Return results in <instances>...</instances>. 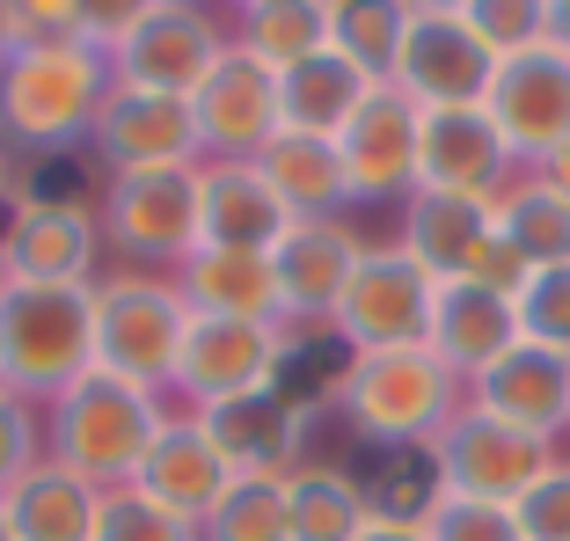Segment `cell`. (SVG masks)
Masks as SVG:
<instances>
[{
    "mask_svg": "<svg viewBox=\"0 0 570 541\" xmlns=\"http://www.w3.org/2000/svg\"><path fill=\"white\" fill-rule=\"evenodd\" d=\"M330 410L344 417L358 446L373 454H424L446 432V417L469 403V381L432 352V344H403V352H352L330 373Z\"/></svg>",
    "mask_w": 570,
    "mask_h": 541,
    "instance_id": "6da1fadb",
    "label": "cell"
},
{
    "mask_svg": "<svg viewBox=\"0 0 570 541\" xmlns=\"http://www.w3.org/2000/svg\"><path fill=\"white\" fill-rule=\"evenodd\" d=\"M161 424H168V395L132 388L118 373L88 366L81 381L45 410V461L81 475L88 491H125Z\"/></svg>",
    "mask_w": 570,
    "mask_h": 541,
    "instance_id": "7a4b0ae2",
    "label": "cell"
},
{
    "mask_svg": "<svg viewBox=\"0 0 570 541\" xmlns=\"http://www.w3.org/2000/svg\"><path fill=\"white\" fill-rule=\"evenodd\" d=\"M96 366V293L88 286H0V388L51 410Z\"/></svg>",
    "mask_w": 570,
    "mask_h": 541,
    "instance_id": "3957f363",
    "label": "cell"
},
{
    "mask_svg": "<svg viewBox=\"0 0 570 541\" xmlns=\"http://www.w3.org/2000/svg\"><path fill=\"white\" fill-rule=\"evenodd\" d=\"M102 96H110L102 51H16L0 59V139L16 154H73L96 132Z\"/></svg>",
    "mask_w": 570,
    "mask_h": 541,
    "instance_id": "277c9868",
    "label": "cell"
},
{
    "mask_svg": "<svg viewBox=\"0 0 570 541\" xmlns=\"http://www.w3.org/2000/svg\"><path fill=\"white\" fill-rule=\"evenodd\" d=\"M88 293H96V366L132 381V388L168 395L184 337H190V307L176 293V278H161V270H110Z\"/></svg>",
    "mask_w": 570,
    "mask_h": 541,
    "instance_id": "5b68a950",
    "label": "cell"
},
{
    "mask_svg": "<svg viewBox=\"0 0 570 541\" xmlns=\"http://www.w3.org/2000/svg\"><path fill=\"white\" fill-rule=\"evenodd\" d=\"M235 45L227 16L198 8V0H132L102 51L110 88H139V96H176L190 102V88L213 73V59Z\"/></svg>",
    "mask_w": 570,
    "mask_h": 541,
    "instance_id": "8992f818",
    "label": "cell"
},
{
    "mask_svg": "<svg viewBox=\"0 0 570 541\" xmlns=\"http://www.w3.org/2000/svg\"><path fill=\"white\" fill-rule=\"evenodd\" d=\"M293 329L285 322H227V315H190L184 358L168 381V410H205L219 403H249V395L285 388V358H293Z\"/></svg>",
    "mask_w": 570,
    "mask_h": 541,
    "instance_id": "52a82bcc",
    "label": "cell"
},
{
    "mask_svg": "<svg viewBox=\"0 0 570 541\" xmlns=\"http://www.w3.org/2000/svg\"><path fill=\"white\" fill-rule=\"evenodd\" d=\"M102 256L125 270H161L176 278L198 249V169H154V176H102L96 190Z\"/></svg>",
    "mask_w": 570,
    "mask_h": 541,
    "instance_id": "ba28073f",
    "label": "cell"
},
{
    "mask_svg": "<svg viewBox=\"0 0 570 541\" xmlns=\"http://www.w3.org/2000/svg\"><path fill=\"white\" fill-rule=\"evenodd\" d=\"M556 461H563V446L534 440V432L490 417V410H475V403H461L446 417V432L424 446V475H432V491L490 498V505H520Z\"/></svg>",
    "mask_w": 570,
    "mask_h": 541,
    "instance_id": "9c48e42d",
    "label": "cell"
},
{
    "mask_svg": "<svg viewBox=\"0 0 570 541\" xmlns=\"http://www.w3.org/2000/svg\"><path fill=\"white\" fill-rule=\"evenodd\" d=\"M0 270L16 286H96L102 278V227L96 198H16L0 205Z\"/></svg>",
    "mask_w": 570,
    "mask_h": 541,
    "instance_id": "30bf717a",
    "label": "cell"
},
{
    "mask_svg": "<svg viewBox=\"0 0 570 541\" xmlns=\"http://www.w3.org/2000/svg\"><path fill=\"white\" fill-rule=\"evenodd\" d=\"M424 322H432V278L403 256V242H366L358 270L344 278V301L330 315V337L352 352H403L424 344Z\"/></svg>",
    "mask_w": 570,
    "mask_h": 541,
    "instance_id": "8fae6325",
    "label": "cell"
},
{
    "mask_svg": "<svg viewBox=\"0 0 570 541\" xmlns=\"http://www.w3.org/2000/svg\"><path fill=\"white\" fill-rule=\"evenodd\" d=\"M490 73H498V59L461 22V0H410L403 51H395V88L417 110H469V102H483Z\"/></svg>",
    "mask_w": 570,
    "mask_h": 541,
    "instance_id": "7c38bea8",
    "label": "cell"
},
{
    "mask_svg": "<svg viewBox=\"0 0 570 541\" xmlns=\"http://www.w3.org/2000/svg\"><path fill=\"white\" fill-rule=\"evenodd\" d=\"M483 118L498 125V139L512 147L520 169L570 147V59L556 45H527L512 59H498V73L483 88Z\"/></svg>",
    "mask_w": 570,
    "mask_h": 541,
    "instance_id": "4fadbf2b",
    "label": "cell"
},
{
    "mask_svg": "<svg viewBox=\"0 0 570 541\" xmlns=\"http://www.w3.org/2000/svg\"><path fill=\"white\" fill-rule=\"evenodd\" d=\"M190 125H198V161H256L278 139V73L227 45L198 88H190Z\"/></svg>",
    "mask_w": 570,
    "mask_h": 541,
    "instance_id": "5bb4252c",
    "label": "cell"
},
{
    "mask_svg": "<svg viewBox=\"0 0 570 541\" xmlns=\"http://www.w3.org/2000/svg\"><path fill=\"white\" fill-rule=\"evenodd\" d=\"M358 256H366V235H358L352 220H293L278 235L271 278H278V322L293 337H301V329H330Z\"/></svg>",
    "mask_w": 570,
    "mask_h": 541,
    "instance_id": "9a60e30c",
    "label": "cell"
},
{
    "mask_svg": "<svg viewBox=\"0 0 570 541\" xmlns=\"http://www.w3.org/2000/svg\"><path fill=\"white\" fill-rule=\"evenodd\" d=\"M88 154L102 161V176L198 169V125H190V102L110 88L102 110H96V132H88Z\"/></svg>",
    "mask_w": 570,
    "mask_h": 541,
    "instance_id": "2e32d148",
    "label": "cell"
},
{
    "mask_svg": "<svg viewBox=\"0 0 570 541\" xmlns=\"http://www.w3.org/2000/svg\"><path fill=\"white\" fill-rule=\"evenodd\" d=\"M520 184V161L483 118V102L469 110H424L417 118V190H446V198L498 205Z\"/></svg>",
    "mask_w": 570,
    "mask_h": 541,
    "instance_id": "e0dca14e",
    "label": "cell"
},
{
    "mask_svg": "<svg viewBox=\"0 0 570 541\" xmlns=\"http://www.w3.org/2000/svg\"><path fill=\"white\" fill-rule=\"evenodd\" d=\"M417 118H424L417 102L395 81H381L358 102V118L336 132V154H344L358 205H403L417 190Z\"/></svg>",
    "mask_w": 570,
    "mask_h": 541,
    "instance_id": "ac0fdd59",
    "label": "cell"
},
{
    "mask_svg": "<svg viewBox=\"0 0 570 541\" xmlns=\"http://www.w3.org/2000/svg\"><path fill=\"white\" fill-rule=\"evenodd\" d=\"M469 403L490 410V417H504V424H520V432H534V440H549V446H563V432H570V358L520 337L504 358H490L469 381Z\"/></svg>",
    "mask_w": 570,
    "mask_h": 541,
    "instance_id": "d6986e66",
    "label": "cell"
},
{
    "mask_svg": "<svg viewBox=\"0 0 570 541\" xmlns=\"http://www.w3.org/2000/svg\"><path fill=\"white\" fill-rule=\"evenodd\" d=\"M307 417H315V403L307 395H249V403H219L205 410V440L227 454V469L235 475H293L307 461Z\"/></svg>",
    "mask_w": 570,
    "mask_h": 541,
    "instance_id": "ffe728a7",
    "label": "cell"
},
{
    "mask_svg": "<svg viewBox=\"0 0 570 541\" xmlns=\"http://www.w3.org/2000/svg\"><path fill=\"white\" fill-rule=\"evenodd\" d=\"M227 483H235V469H227V454L205 440V424L190 417V410H168V424L154 432L147 461H139V475H132V491H147L154 505L176 512L184 527H198L205 512L227 498Z\"/></svg>",
    "mask_w": 570,
    "mask_h": 541,
    "instance_id": "44dd1931",
    "label": "cell"
},
{
    "mask_svg": "<svg viewBox=\"0 0 570 541\" xmlns=\"http://www.w3.org/2000/svg\"><path fill=\"white\" fill-rule=\"evenodd\" d=\"M424 344H432L461 381H475L490 358H504L520 344V293H490V286H475V278H446V286H432Z\"/></svg>",
    "mask_w": 570,
    "mask_h": 541,
    "instance_id": "7402d4cb",
    "label": "cell"
},
{
    "mask_svg": "<svg viewBox=\"0 0 570 541\" xmlns=\"http://www.w3.org/2000/svg\"><path fill=\"white\" fill-rule=\"evenodd\" d=\"M285 205L271 198L256 161H198V249L271 256L285 235Z\"/></svg>",
    "mask_w": 570,
    "mask_h": 541,
    "instance_id": "603a6c76",
    "label": "cell"
},
{
    "mask_svg": "<svg viewBox=\"0 0 570 541\" xmlns=\"http://www.w3.org/2000/svg\"><path fill=\"white\" fill-rule=\"evenodd\" d=\"M490 227H498V213L475 205V198L410 190L403 220H395V242H403V256L432 278V286H446V278H469V264H475V249L490 242Z\"/></svg>",
    "mask_w": 570,
    "mask_h": 541,
    "instance_id": "cb8c5ba5",
    "label": "cell"
},
{
    "mask_svg": "<svg viewBox=\"0 0 570 541\" xmlns=\"http://www.w3.org/2000/svg\"><path fill=\"white\" fill-rule=\"evenodd\" d=\"M271 198L285 205V220H344L352 213V176H344V154L336 139H307V132H278L256 154Z\"/></svg>",
    "mask_w": 570,
    "mask_h": 541,
    "instance_id": "d4e9b609",
    "label": "cell"
},
{
    "mask_svg": "<svg viewBox=\"0 0 570 541\" xmlns=\"http://www.w3.org/2000/svg\"><path fill=\"white\" fill-rule=\"evenodd\" d=\"M190 315H227V322H278V278L271 256H242V249H190L176 270Z\"/></svg>",
    "mask_w": 570,
    "mask_h": 541,
    "instance_id": "484cf974",
    "label": "cell"
},
{
    "mask_svg": "<svg viewBox=\"0 0 570 541\" xmlns=\"http://www.w3.org/2000/svg\"><path fill=\"white\" fill-rule=\"evenodd\" d=\"M373 512H381V498L352 469H336V461L307 454L285 475V527H293V541H358Z\"/></svg>",
    "mask_w": 570,
    "mask_h": 541,
    "instance_id": "4316f807",
    "label": "cell"
},
{
    "mask_svg": "<svg viewBox=\"0 0 570 541\" xmlns=\"http://www.w3.org/2000/svg\"><path fill=\"white\" fill-rule=\"evenodd\" d=\"M373 88H381V81H366V73L352 67V59L322 51V59H307V67L278 73V132L336 139L344 125L358 118V102H366Z\"/></svg>",
    "mask_w": 570,
    "mask_h": 541,
    "instance_id": "83f0119b",
    "label": "cell"
},
{
    "mask_svg": "<svg viewBox=\"0 0 570 541\" xmlns=\"http://www.w3.org/2000/svg\"><path fill=\"white\" fill-rule=\"evenodd\" d=\"M96 498L102 491H88L59 461H37L16 491L0 498V512H8L16 541H96Z\"/></svg>",
    "mask_w": 570,
    "mask_h": 541,
    "instance_id": "f1b7e54d",
    "label": "cell"
},
{
    "mask_svg": "<svg viewBox=\"0 0 570 541\" xmlns=\"http://www.w3.org/2000/svg\"><path fill=\"white\" fill-rule=\"evenodd\" d=\"M227 37L271 73H293L330 51V0H249L227 16Z\"/></svg>",
    "mask_w": 570,
    "mask_h": 541,
    "instance_id": "f546056e",
    "label": "cell"
},
{
    "mask_svg": "<svg viewBox=\"0 0 570 541\" xmlns=\"http://www.w3.org/2000/svg\"><path fill=\"white\" fill-rule=\"evenodd\" d=\"M490 213H498V235L520 249V264H527V270H556V264H570V205L556 198V190H541L527 169H520V184L504 190Z\"/></svg>",
    "mask_w": 570,
    "mask_h": 541,
    "instance_id": "4dcf8cb0",
    "label": "cell"
},
{
    "mask_svg": "<svg viewBox=\"0 0 570 541\" xmlns=\"http://www.w3.org/2000/svg\"><path fill=\"white\" fill-rule=\"evenodd\" d=\"M410 0H330V51L352 59L366 81H395Z\"/></svg>",
    "mask_w": 570,
    "mask_h": 541,
    "instance_id": "1f68e13d",
    "label": "cell"
},
{
    "mask_svg": "<svg viewBox=\"0 0 570 541\" xmlns=\"http://www.w3.org/2000/svg\"><path fill=\"white\" fill-rule=\"evenodd\" d=\"M198 541H293V527H285V475H235L227 498L198 520Z\"/></svg>",
    "mask_w": 570,
    "mask_h": 541,
    "instance_id": "d6a6232c",
    "label": "cell"
},
{
    "mask_svg": "<svg viewBox=\"0 0 570 541\" xmlns=\"http://www.w3.org/2000/svg\"><path fill=\"white\" fill-rule=\"evenodd\" d=\"M417 527H424V541H520L512 505L453 498V491H432V483H424V498H417Z\"/></svg>",
    "mask_w": 570,
    "mask_h": 541,
    "instance_id": "836d02e7",
    "label": "cell"
},
{
    "mask_svg": "<svg viewBox=\"0 0 570 541\" xmlns=\"http://www.w3.org/2000/svg\"><path fill=\"white\" fill-rule=\"evenodd\" d=\"M96 541H198V527H184L176 512H161L147 491H102L96 498Z\"/></svg>",
    "mask_w": 570,
    "mask_h": 541,
    "instance_id": "e575fe53",
    "label": "cell"
},
{
    "mask_svg": "<svg viewBox=\"0 0 570 541\" xmlns=\"http://www.w3.org/2000/svg\"><path fill=\"white\" fill-rule=\"evenodd\" d=\"M520 337L570 358V264L534 270V278L520 286Z\"/></svg>",
    "mask_w": 570,
    "mask_h": 541,
    "instance_id": "d590c367",
    "label": "cell"
},
{
    "mask_svg": "<svg viewBox=\"0 0 570 541\" xmlns=\"http://www.w3.org/2000/svg\"><path fill=\"white\" fill-rule=\"evenodd\" d=\"M461 22L483 37L490 59H512V51L541 45V0H461Z\"/></svg>",
    "mask_w": 570,
    "mask_h": 541,
    "instance_id": "8d00e7d4",
    "label": "cell"
},
{
    "mask_svg": "<svg viewBox=\"0 0 570 541\" xmlns=\"http://www.w3.org/2000/svg\"><path fill=\"white\" fill-rule=\"evenodd\" d=\"M88 45V0H16V51H67Z\"/></svg>",
    "mask_w": 570,
    "mask_h": 541,
    "instance_id": "74e56055",
    "label": "cell"
},
{
    "mask_svg": "<svg viewBox=\"0 0 570 541\" xmlns=\"http://www.w3.org/2000/svg\"><path fill=\"white\" fill-rule=\"evenodd\" d=\"M45 461V410L0 388V498Z\"/></svg>",
    "mask_w": 570,
    "mask_h": 541,
    "instance_id": "f35d334b",
    "label": "cell"
},
{
    "mask_svg": "<svg viewBox=\"0 0 570 541\" xmlns=\"http://www.w3.org/2000/svg\"><path fill=\"white\" fill-rule=\"evenodd\" d=\"M512 520H520V541H570V454L512 505Z\"/></svg>",
    "mask_w": 570,
    "mask_h": 541,
    "instance_id": "ab89813d",
    "label": "cell"
},
{
    "mask_svg": "<svg viewBox=\"0 0 570 541\" xmlns=\"http://www.w3.org/2000/svg\"><path fill=\"white\" fill-rule=\"evenodd\" d=\"M358 541H424V527H417V512H373V520H366V534H358Z\"/></svg>",
    "mask_w": 570,
    "mask_h": 541,
    "instance_id": "60d3db41",
    "label": "cell"
},
{
    "mask_svg": "<svg viewBox=\"0 0 570 541\" xmlns=\"http://www.w3.org/2000/svg\"><path fill=\"white\" fill-rule=\"evenodd\" d=\"M527 176H534V184H541V190H556V198H563V205H570V147H556V154H541V161H534V169H527Z\"/></svg>",
    "mask_w": 570,
    "mask_h": 541,
    "instance_id": "b9f144b4",
    "label": "cell"
},
{
    "mask_svg": "<svg viewBox=\"0 0 570 541\" xmlns=\"http://www.w3.org/2000/svg\"><path fill=\"white\" fill-rule=\"evenodd\" d=\"M541 45H556L570 59V0H541Z\"/></svg>",
    "mask_w": 570,
    "mask_h": 541,
    "instance_id": "7bdbcfd3",
    "label": "cell"
},
{
    "mask_svg": "<svg viewBox=\"0 0 570 541\" xmlns=\"http://www.w3.org/2000/svg\"><path fill=\"white\" fill-rule=\"evenodd\" d=\"M0 59H16V0H0Z\"/></svg>",
    "mask_w": 570,
    "mask_h": 541,
    "instance_id": "ee69618b",
    "label": "cell"
},
{
    "mask_svg": "<svg viewBox=\"0 0 570 541\" xmlns=\"http://www.w3.org/2000/svg\"><path fill=\"white\" fill-rule=\"evenodd\" d=\"M16 198V147H8V139H0V205Z\"/></svg>",
    "mask_w": 570,
    "mask_h": 541,
    "instance_id": "f6af8a7d",
    "label": "cell"
},
{
    "mask_svg": "<svg viewBox=\"0 0 570 541\" xmlns=\"http://www.w3.org/2000/svg\"><path fill=\"white\" fill-rule=\"evenodd\" d=\"M0 541H16V534H8V512H0Z\"/></svg>",
    "mask_w": 570,
    "mask_h": 541,
    "instance_id": "bcb514c9",
    "label": "cell"
},
{
    "mask_svg": "<svg viewBox=\"0 0 570 541\" xmlns=\"http://www.w3.org/2000/svg\"><path fill=\"white\" fill-rule=\"evenodd\" d=\"M0 286H8V270H0Z\"/></svg>",
    "mask_w": 570,
    "mask_h": 541,
    "instance_id": "7dc6e473",
    "label": "cell"
}]
</instances>
